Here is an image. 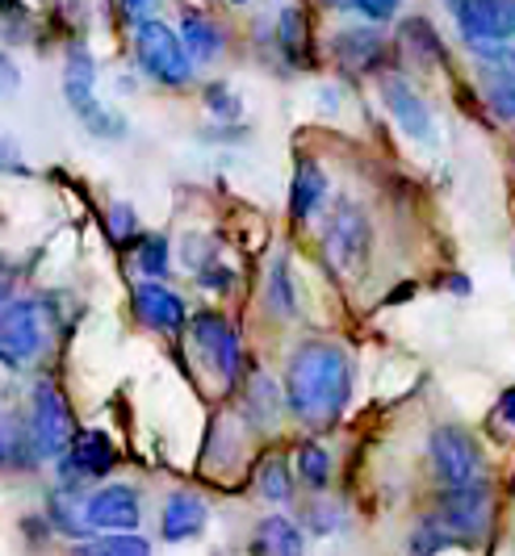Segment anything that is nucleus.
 I'll use <instances>...</instances> for the list:
<instances>
[{
	"label": "nucleus",
	"mask_w": 515,
	"mask_h": 556,
	"mask_svg": "<svg viewBox=\"0 0 515 556\" xmlns=\"http://www.w3.org/2000/svg\"><path fill=\"white\" fill-rule=\"evenodd\" d=\"M352 402V356L340 343L306 339L286 364V406L311 431L336 427Z\"/></svg>",
	"instance_id": "obj_1"
},
{
	"label": "nucleus",
	"mask_w": 515,
	"mask_h": 556,
	"mask_svg": "<svg viewBox=\"0 0 515 556\" xmlns=\"http://www.w3.org/2000/svg\"><path fill=\"white\" fill-rule=\"evenodd\" d=\"M323 255L340 277H361L373 260V223L356 201H336L323 223Z\"/></svg>",
	"instance_id": "obj_2"
},
{
	"label": "nucleus",
	"mask_w": 515,
	"mask_h": 556,
	"mask_svg": "<svg viewBox=\"0 0 515 556\" xmlns=\"http://www.w3.org/2000/svg\"><path fill=\"white\" fill-rule=\"evenodd\" d=\"M63 101H67V110L80 117V126L92 139H122L126 135V122L97 101V63H92L85 47L67 51V63H63Z\"/></svg>",
	"instance_id": "obj_3"
},
{
	"label": "nucleus",
	"mask_w": 515,
	"mask_h": 556,
	"mask_svg": "<svg viewBox=\"0 0 515 556\" xmlns=\"http://www.w3.org/2000/svg\"><path fill=\"white\" fill-rule=\"evenodd\" d=\"M135 55H139L147 80L164 84V88H185L193 80V55H189L185 38L155 17H143L135 26Z\"/></svg>",
	"instance_id": "obj_4"
},
{
	"label": "nucleus",
	"mask_w": 515,
	"mask_h": 556,
	"mask_svg": "<svg viewBox=\"0 0 515 556\" xmlns=\"http://www.w3.org/2000/svg\"><path fill=\"white\" fill-rule=\"evenodd\" d=\"M428 456L431 469L440 477L444 490H465V485H478L487 481V456L482 444L474 440V431H465L457 422H440L428 435Z\"/></svg>",
	"instance_id": "obj_5"
},
{
	"label": "nucleus",
	"mask_w": 515,
	"mask_h": 556,
	"mask_svg": "<svg viewBox=\"0 0 515 556\" xmlns=\"http://www.w3.org/2000/svg\"><path fill=\"white\" fill-rule=\"evenodd\" d=\"M469 55L478 67L487 110L499 122L515 126V47H507V42H469Z\"/></svg>",
	"instance_id": "obj_6"
},
{
	"label": "nucleus",
	"mask_w": 515,
	"mask_h": 556,
	"mask_svg": "<svg viewBox=\"0 0 515 556\" xmlns=\"http://www.w3.org/2000/svg\"><path fill=\"white\" fill-rule=\"evenodd\" d=\"M29 431H34V444L42 460H63V452L76 440V422L72 410L63 402V393L51 381H38L34 397H29Z\"/></svg>",
	"instance_id": "obj_7"
},
{
	"label": "nucleus",
	"mask_w": 515,
	"mask_h": 556,
	"mask_svg": "<svg viewBox=\"0 0 515 556\" xmlns=\"http://www.w3.org/2000/svg\"><path fill=\"white\" fill-rule=\"evenodd\" d=\"M465 42H512L515 0H444Z\"/></svg>",
	"instance_id": "obj_8"
},
{
	"label": "nucleus",
	"mask_w": 515,
	"mask_h": 556,
	"mask_svg": "<svg viewBox=\"0 0 515 556\" xmlns=\"http://www.w3.org/2000/svg\"><path fill=\"white\" fill-rule=\"evenodd\" d=\"M42 348V323L38 306L26 298H9L0 306V364L9 368H26Z\"/></svg>",
	"instance_id": "obj_9"
},
{
	"label": "nucleus",
	"mask_w": 515,
	"mask_h": 556,
	"mask_svg": "<svg viewBox=\"0 0 515 556\" xmlns=\"http://www.w3.org/2000/svg\"><path fill=\"white\" fill-rule=\"evenodd\" d=\"M436 519L457 535V544H478L490 528V485H465V490H444Z\"/></svg>",
	"instance_id": "obj_10"
},
{
	"label": "nucleus",
	"mask_w": 515,
	"mask_h": 556,
	"mask_svg": "<svg viewBox=\"0 0 515 556\" xmlns=\"http://www.w3.org/2000/svg\"><path fill=\"white\" fill-rule=\"evenodd\" d=\"M189 331H193V343H198V352L205 356V364L223 381H235L239 368H243V348H239V334H235V327H230L227 318L214 314V309H205V314H198L189 323Z\"/></svg>",
	"instance_id": "obj_11"
},
{
	"label": "nucleus",
	"mask_w": 515,
	"mask_h": 556,
	"mask_svg": "<svg viewBox=\"0 0 515 556\" xmlns=\"http://www.w3.org/2000/svg\"><path fill=\"white\" fill-rule=\"evenodd\" d=\"M377 92H381V105L390 110V117L399 122V130L406 135V139H415V142L436 139L431 110H428V101L419 97V88H415V84L394 76V72H386V76L377 80Z\"/></svg>",
	"instance_id": "obj_12"
},
{
	"label": "nucleus",
	"mask_w": 515,
	"mask_h": 556,
	"mask_svg": "<svg viewBox=\"0 0 515 556\" xmlns=\"http://www.w3.org/2000/svg\"><path fill=\"white\" fill-rule=\"evenodd\" d=\"M135 314H139L143 327H151V331H160V334L185 331V323H189L185 302H180L172 289H164L160 280H143V285L135 289Z\"/></svg>",
	"instance_id": "obj_13"
},
{
	"label": "nucleus",
	"mask_w": 515,
	"mask_h": 556,
	"mask_svg": "<svg viewBox=\"0 0 515 556\" xmlns=\"http://www.w3.org/2000/svg\"><path fill=\"white\" fill-rule=\"evenodd\" d=\"M88 506V528L92 531H135L139 528V494L130 485H105L97 490Z\"/></svg>",
	"instance_id": "obj_14"
},
{
	"label": "nucleus",
	"mask_w": 515,
	"mask_h": 556,
	"mask_svg": "<svg viewBox=\"0 0 515 556\" xmlns=\"http://www.w3.org/2000/svg\"><path fill=\"white\" fill-rule=\"evenodd\" d=\"M331 55L348 72H377L386 63V38L373 26H348L331 38Z\"/></svg>",
	"instance_id": "obj_15"
},
{
	"label": "nucleus",
	"mask_w": 515,
	"mask_h": 556,
	"mask_svg": "<svg viewBox=\"0 0 515 556\" xmlns=\"http://www.w3.org/2000/svg\"><path fill=\"white\" fill-rule=\"evenodd\" d=\"M205 523H210V510H205V502H201L198 494H189V490L168 494L164 515H160V535H164L168 544L198 540L201 531H205Z\"/></svg>",
	"instance_id": "obj_16"
},
{
	"label": "nucleus",
	"mask_w": 515,
	"mask_h": 556,
	"mask_svg": "<svg viewBox=\"0 0 515 556\" xmlns=\"http://www.w3.org/2000/svg\"><path fill=\"white\" fill-rule=\"evenodd\" d=\"M117 452L110 444V435H101V431H80L72 447L63 452V473L67 477H105L114 469Z\"/></svg>",
	"instance_id": "obj_17"
},
{
	"label": "nucleus",
	"mask_w": 515,
	"mask_h": 556,
	"mask_svg": "<svg viewBox=\"0 0 515 556\" xmlns=\"http://www.w3.org/2000/svg\"><path fill=\"white\" fill-rule=\"evenodd\" d=\"M323 201H327V172H323L311 155H302V160H298V167H293L289 218H293V223H311L318 210H323Z\"/></svg>",
	"instance_id": "obj_18"
},
{
	"label": "nucleus",
	"mask_w": 515,
	"mask_h": 556,
	"mask_svg": "<svg viewBox=\"0 0 515 556\" xmlns=\"http://www.w3.org/2000/svg\"><path fill=\"white\" fill-rule=\"evenodd\" d=\"M252 553L256 556H306V535L302 528L286 519V515H273V519H260L256 535H252Z\"/></svg>",
	"instance_id": "obj_19"
},
{
	"label": "nucleus",
	"mask_w": 515,
	"mask_h": 556,
	"mask_svg": "<svg viewBox=\"0 0 515 556\" xmlns=\"http://www.w3.org/2000/svg\"><path fill=\"white\" fill-rule=\"evenodd\" d=\"M180 38H185L193 63H210V59L223 55V47H227V34L214 26L205 13H198V9H185V17H180Z\"/></svg>",
	"instance_id": "obj_20"
},
{
	"label": "nucleus",
	"mask_w": 515,
	"mask_h": 556,
	"mask_svg": "<svg viewBox=\"0 0 515 556\" xmlns=\"http://www.w3.org/2000/svg\"><path fill=\"white\" fill-rule=\"evenodd\" d=\"M38 456V444H34V431H29V418L22 422L17 415H0V465H17V469H29Z\"/></svg>",
	"instance_id": "obj_21"
},
{
	"label": "nucleus",
	"mask_w": 515,
	"mask_h": 556,
	"mask_svg": "<svg viewBox=\"0 0 515 556\" xmlns=\"http://www.w3.org/2000/svg\"><path fill=\"white\" fill-rule=\"evenodd\" d=\"M277 47L293 67H311V26L298 4L281 9V17H277Z\"/></svg>",
	"instance_id": "obj_22"
},
{
	"label": "nucleus",
	"mask_w": 515,
	"mask_h": 556,
	"mask_svg": "<svg viewBox=\"0 0 515 556\" xmlns=\"http://www.w3.org/2000/svg\"><path fill=\"white\" fill-rule=\"evenodd\" d=\"M399 42L406 55H415L419 63H444V42H440V34L431 29V22L424 17H406L399 29Z\"/></svg>",
	"instance_id": "obj_23"
},
{
	"label": "nucleus",
	"mask_w": 515,
	"mask_h": 556,
	"mask_svg": "<svg viewBox=\"0 0 515 556\" xmlns=\"http://www.w3.org/2000/svg\"><path fill=\"white\" fill-rule=\"evenodd\" d=\"M47 515H51V523H55L59 531H67V535L88 531V506H80V494H72L67 485H59L55 494H51Z\"/></svg>",
	"instance_id": "obj_24"
},
{
	"label": "nucleus",
	"mask_w": 515,
	"mask_h": 556,
	"mask_svg": "<svg viewBox=\"0 0 515 556\" xmlns=\"http://www.w3.org/2000/svg\"><path fill=\"white\" fill-rule=\"evenodd\" d=\"M72 556H151V544L139 540L135 531H110L92 544H80Z\"/></svg>",
	"instance_id": "obj_25"
},
{
	"label": "nucleus",
	"mask_w": 515,
	"mask_h": 556,
	"mask_svg": "<svg viewBox=\"0 0 515 556\" xmlns=\"http://www.w3.org/2000/svg\"><path fill=\"white\" fill-rule=\"evenodd\" d=\"M298 477L311 485V490H327V481H331V452L315 440H306V444H298Z\"/></svg>",
	"instance_id": "obj_26"
},
{
	"label": "nucleus",
	"mask_w": 515,
	"mask_h": 556,
	"mask_svg": "<svg viewBox=\"0 0 515 556\" xmlns=\"http://www.w3.org/2000/svg\"><path fill=\"white\" fill-rule=\"evenodd\" d=\"M256 485H260V498H268V502L293 498V477H289L286 456H268V460H260Z\"/></svg>",
	"instance_id": "obj_27"
},
{
	"label": "nucleus",
	"mask_w": 515,
	"mask_h": 556,
	"mask_svg": "<svg viewBox=\"0 0 515 556\" xmlns=\"http://www.w3.org/2000/svg\"><path fill=\"white\" fill-rule=\"evenodd\" d=\"M268 306L277 314H293L298 309V293H293V277H289V255L281 251L268 268Z\"/></svg>",
	"instance_id": "obj_28"
},
{
	"label": "nucleus",
	"mask_w": 515,
	"mask_h": 556,
	"mask_svg": "<svg viewBox=\"0 0 515 556\" xmlns=\"http://www.w3.org/2000/svg\"><path fill=\"white\" fill-rule=\"evenodd\" d=\"M135 264H139L143 277H151V280L164 277V273H168V239H164V235H143Z\"/></svg>",
	"instance_id": "obj_29"
},
{
	"label": "nucleus",
	"mask_w": 515,
	"mask_h": 556,
	"mask_svg": "<svg viewBox=\"0 0 515 556\" xmlns=\"http://www.w3.org/2000/svg\"><path fill=\"white\" fill-rule=\"evenodd\" d=\"M331 9H343V13H361L365 22L373 26H381V22H390L394 13H399L402 0H327Z\"/></svg>",
	"instance_id": "obj_30"
},
{
	"label": "nucleus",
	"mask_w": 515,
	"mask_h": 556,
	"mask_svg": "<svg viewBox=\"0 0 515 556\" xmlns=\"http://www.w3.org/2000/svg\"><path fill=\"white\" fill-rule=\"evenodd\" d=\"M205 110L214 113L218 122H239L243 101L230 92V84H205Z\"/></svg>",
	"instance_id": "obj_31"
},
{
	"label": "nucleus",
	"mask_w": 515,
	"mask_h": 556,
	"mask_svg": "<svg viewBox=\"0 0 515 556\" xmlns=\"http://www.w3.org/2000/svg\"><path fill=\"white\" fill-rule=\"evenodd\" d=\"M198 280L205 285V289H210V293H230V285H235V273H230V268H223V264L214 260L210 268H201Z\"/></svg>",
	"instance_id": "obj_32"
},
{
	"label": "nucleus",
	"mask_w": 515,
	"mask_h": 556,
	"mask_svg": "<svg viewBox=\"0 0 515 556\" xmlns=\"http://www.w3.org/2000/svg\"><path fill=\"white\" fill-rule=\"evenodd\" d=\"M110 235L114 239H130L135 235V210L130 205H114L110 210Z\"/></svg>",
	"instance_id": "obj_33"
},
{
	"label": "nucleus",
	"mask_w": 515,
	"mask_h": 556,
	"mask_svg": "<svg viewBox=\"0 0 515 556\" xmlns=\"http://www.w3.org/2000/svg\"><path fill=\"white\" fill-rule=\"evenodd\" d=\"M311 519H318V523H311V528L318 531V535H327V531H336L340 528V510L336 506H327V502H318V506H311Z\"/></svg>",
	"instance_id": "obj_34"
},
{
	"label": "nucleus",
	"mask_w": 515,
	"mask_h": 556,
	"mask_svg": "<svg viewBox=\"0 0 515 556\" xmlns=\"http://www.w3.org/2000/svg\"><path fill=\"white\" fill-rule=\"evenodd\" d=\"M17 84H22V76H17V67H13V59L0 51V97L17 92Z\"/></svg>",
	"instance_id": "obj_35"
},
{
	"label": "nucleus",
	"mask_w": 515,
	"mask_h": 556,
	"mask_svg": "<svg viewBox=\"0 0 515 556\" xmlns=\"http://www.w3.org/2000/svg\"><path fill=\"white\" fill-rule=\"evenodd\" d=\"M499 418L515 427V386H507V390L499 393Z\"/></svg>",
	"instance_id": "obj_36"
},
{
	"label": "nucleus",
	"mask_w": 515,
	"mask_h": 556,
	"mask_svg": "<svg viewBox=\"0 0 515 556\" xmlns=\"http://www.w3.org/2000/svg\"><path fill=\"white\" fill-rule=\"evenodd\" d=\"M13 155H17V147L9 139H0V160H13Z\"/></svg>",
	"instance_id": "obj_37"
},
{
	"label": "nucleus",
	"mask_w": 515,
	"mask_h": 556,
	"mask_svg": "<svg viewBox=\"0 0 515 556\" xmlns=\"http://www.w3.org/2000/svg\"><path fill=\"white\" fill-rule=\"evenodd\" d=\"M230 4H248V0H230Z\"/></svg>",
	"instance_id": "obj_38"
}]
</instances>
